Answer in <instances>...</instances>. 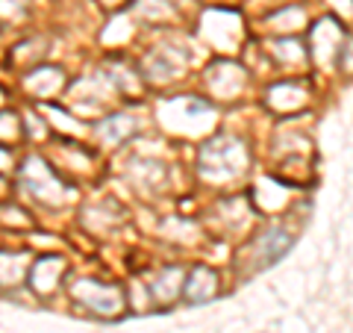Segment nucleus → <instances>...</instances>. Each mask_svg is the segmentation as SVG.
Returning <instances> with one entry per match:
<instances>
[{"mask_svg":"<svg viewBox=\"0 0 353 333\" xmlns=\"http://www.w3.org/2000/svg\"><path fill=\"white\" fill-rule=\"evenodd\" d=\"M250 169V145L239 136H212L197 151V174L212 186H227Z\"/></svg>","mask_w":353,"mask_h":333,"instance_id":"f257e3e1","label":"nucleus"},{"mask_svg":"<svg viewBox=\"0 0 353 333\" xmlns=\"http://www.w3.org/2000/svg\"><path fill=\"white\" fill-rule=\"evenodd\" d=\"M15 171H18V186L24 189L36 204H41V207H62L65 204V198H68V183L62 180L59 169H53L44 157L30 153V157L21 160V165Z\"/></svg>","mask_w":353,"mask_h":333,"instance_id":"f03ea898","label":"nucleus"},{"mask_svg":"<svg viewBox=\"0 0 353 333\" xmlns=\"http://www.w3.org/2000/svg\"><path fill=\"white\" fill-rule=\"evenodd\" d=\"M71 298L77 307H83L88 316L94 318H109L115 321L127 313V292L118 283L94 280V277H80L77 283H71Z\"/></svg>","mask_w":353,"mask_h":333,"instance_id":"7ed1b4c3","label":"nucleus"},{"mask_svg":"<svg viewBox=\"0 0 353 333\" xmlns=\"http://www.w3.org/2000/svg\"><path fill=\"white\" fill-rule=\"evenodd\" d=\"M294 242H297V233L289 225L265 227L262 233H256V236L245 245V251H241V257H239V269L248 272V274H256L262 269H268V265L280 263L285 254L292 251Z\"/></svg>","mask_w":353,"mask_h":333,"instance_id":"20e7f679","label":"nucleus"},{"mask_svg":"<svg viewBox=\"0 0 353 333\" xmlns=\"http://www.w3.org/2000/svg\"><path fill=\"white\" fill-rule=\"evenodd\" d=\"M197 36H201L212 50H221V53L239 50V44L245 41V24H241V15L233 12V9L212 6L203 12Z\"/></svg>","mask_w":353,"mask_h":333,"instance_id":"39448f33","label":"nucleus"},{"mask_svg":"<svg viewBox=\"0 0 353 333\" xmlns=\"http://www.w3.org/2000/svg\"><path fill=\"white\" fill-rule=\"evenodd\" d=\"M347 39V27L345 21H339L336 15H324L309 27V59L324 71H336V59L339 50Z\"/></svg>","mask_w":353,"mask_h":333,"instance_id":"423d86ee","label":"nucleus"},{"mask_svg":"<svg viewBox=\"0 0 353 333\" xmlns=\"http://www.w3.org/2000/svg\"><path fill=\"white\" fill-rule=\"evenodd\" d=\"M248 68L239 65L236 59H218L206 68V77H203V86H206V95L215 97V101H239L241 92L248 86Z\"/></svg>","mask_w":353,"mask_h":333,"instance_id":"0eeeda50","label":"nucleus"},{"mask_svg":"<svg viewBox=\"0 0 353 333\" xmlns=\"http://www.w3.org/2000/svg\"><path fill=\"white\" fill-rule=\"evenodd\" d=\"M65 277H68V260L59 257L57 251H53V254H41V257H36L30 263L27 286L39 298H50V295H57L62 289Z\"/></svg>","mask_w":353,"mask_h":333,"instance_id":"6e6552de","label":"nucleus"},{"mask_svg":"<svg viewBox=\"0 0 353 333\" xmlns=\"http://www.w3.org/2000/svg\"><path fill=\"white\" fill-rule=\"evenodd\" d=\"M21 86L32 101L48 104L53 97H59L65 88H68V71L59 68V65H32L30 71L21 74Z\"/></svg>","mask_w":353,"mask_h":333,"instance_id":"1a4fd4ad","label":"nucleus"},{"mask_svg":"<svg viewBox=\"0 0 353 333\" xmlns=\"http://www.w3.org/2000/svg\"><path fill=\"white\" fill-rule=\"evenodd\" d=\"M185 68V53L183 50H174L171 44H159V48H153L145 62H141V77H145V83H171L176 77L183 74Z\"/></svg>","mask_w":353,"mask_h":333,"instance_id":"9d476101","label":"nucleus"},{"mask_svg":"<svg viewBox=\"0 0 353 333\" xmlns=\"http://www.w3.org/2000/svg\"><path fill=\"white\" fill-rule=\"evenodd\" d=\"M309 104V88L301 80H280L265 88V106L274 115H294L306 109Z\"/></svg>","mask_w":353,"mask_h":333,"instance_id":"9b49d317","label":"nucleus"},{"mask_svg":"<svg viewBox=\"0 0 353 333\" xmlns=\"http://www.w3.org/2000/svg\"><path fill=\"white\" fill-rule=\"evenodd\" d=\"M221 292V277L218 272L212 269V265H206V263H197L192 265L189 272H185V286H183V301L185 304H209V301H215Z\"/></svg>","mask_w":353,"mask_h":333,"instance_id":"f8f14e48","label":"nucleus"},{"mask_svg":"<svg viewBox=\"0 0 353 333\" xmlns=\"http://www.w3.org/2000/svg\"><path fill=\"white\" fill-rule=\"evenodd\" d=\"M148 286V295H150V304H159V307H168L174 304L176 298H183V286H185V269L180 263H171V265H162V269L150 277Z\"/></svg>","mask_w":353,"mask_h":333,"instance_id":"ddd939ff","label":"nucleus"},{"mask_svg":"<svg viewBox=\"0 0 353 333\" xmlns=\"http://www.w3.org/2000/svg\"><path fill=\"white\" fill-rule=\"evenodd\" d=\"M94 136L97 142H103V145H121V142H127L132 133L139 130V118L136 115H127V113H112V115H103V118H97L94 124Z\"/></svg>","mask_w":353,"mask_h":333,"instance_id":"4468645a","label":"nucleus"},{"mask_svg":"<svg viewBox=\"0 0 353 333\" xmlns=\"http://www.w3.org/2000/svg\"><path fill=\"white\" fill-rule=\"evenodd\" d=\"M268 57L283 68H306L309 50L297 36H277L268 44Z\"/></svg>","mask_w":353,"mask_h":333,"instance_id":"2eb2a0df","label":"nucleus"},{"mask_svg":"<svg viewBox=\"0 0 353 333\" xmlns=\"http://www.w3.org/2000/svg\"><path fill=\"white\" fill-rule=\"evenodd\" d=\"M306 24H309V18H306V9L301 3L297 6L289 3V6H283L277 12L268 15V30L277 32V36H301L306 30Z\"/></svg>","mask_w":353,"mask_h":333,"instance_id":"dca6fc26","label":"nucleus"},{"mask_svg":"<svg viewBox=\"0 0 353 333\" xmlns=\"http://www.w3.org/2000/svg\"><path fill=\"white\" fill-rule=\"evenodd\" d=\"M27 254L21 251H0V289H15L27 283Z\"/></svg>","mask_w":353,"mask_h":333,"instance_id":"f3484780","label":"nucleus"},{"mask_svg":"<svg viewBox=\"0 0 353 333\" xmlns=\"http://www.w3.org/2000/svg\"><path fill=\"white\" fill-rule=\"evenodd\" d=\"M44 57V48H41V39H27L12 48V53H9V59H12L15 68L21 71H30L32 65H39V59Z\"/></svg>","mask_w":353,"mask_h":333,"instance_id":"a211bd4d","label":"nucleus"},{"mask_svg":"<svg viewBox=\"0 0 353 333\" xmlns=\"http://www.w3.org/2000/svg\"><path fill=\"white\" fill-rule=\"evenodd\" d=\"M24 142V121L12 109H0V145L15 148Z\"/></svg>","mask_w":353,"mask_h":333,"instance_id":"6ab92c4d","label":"nucleus"},{"mask_svg":"<svg viewBox=\"0 0 353 333\" xmlns=\"http://www.w3.org/2000/svg\"><path fill=\"white\" fill-rule=\"evenodd\" d=\"M21 121H24V142H44L50 139V121L44 118L41 113H36V109H24L21 113Z\"/></svg>","mask_w":353,"mask_h":333,"instance_id":"aec40b11","label":"nucleus"},{"mask_svg":"<svg viewBox=\"0 0 353 333\" xmlns=\"http://www.w3.org/2000/svg\"><path fill=\"white\" fill-rule=\"evenodd\" d=\"M136 12L141 21H153V24H162V21L174 18V3L171 0H139L136 3Z\"/></svg>","mask_w":353,"mask_h":333,"instance_id":"412c9836","label":"nucleus"},{"mask_svg":"<svg viewBox=\"0 0 353 333\" xmlns=\"http://www.w3.org/2000/svg\"><path fill=\"white\" fill-rule=\"evenodd\" d=\"M30 18V0H0V27H21Z\"/></svg>","mask_w":353,"mask_h":333,"instance_id":"4be33fe9","label":"nucleus"},{"mask_svg":"<svg viewBox=\"0 0 353 333\" xmlns=\"http://www.w3.org/2000/svg\"><path fill=\"white\" fill-rule=\"evenodd\" d=\"M0 225L15 227V230H27V227H32V216L18 204H3L0 207Z\"/></svg>","mask_w":353,"mask_h":333,"instance_id":"5701e85b","label":"nucleus"},{"mask_svg":"<svg viewBox=\"0 0 353 333\" xmlns=\"http://www.w3.org/2000/svg\"><path fill=\"white\" fill-rule=\"evenodd\" d=\"M336 71L345 74V77H353V36L350 32H347V39H345V44H341V50H339Z\"/></svg>","mask_w":353,"mask_h":333,"instance_id":"b1692460","label":"nucleus"},{"mask_svg":"<svg viewBox=\"0 0 353 333\" xmlns=\"http://www.w3.org/2000/svg\"><path fill=\"white\" fill-rule=\"evenodd\" d=\"M327 6H333V15L339 21H350L353 18V0H327Z\"/></svg>","mask_w":353,"mask_h":333,"instance_id":"393cba45","label":"nucleus"},{"mask_svg":"<svg viewBox=\"0 0 353 333\" xmlns=\"http://www.w3.org/2000/svg\"><path fill=\"white\" fill-rule=\"evenodd\" d=\"M18 165H15V148H6V145H0V171H15Z\"/></svg>","mask_w":353,"mask_h":333,"instance_id":"a878e982","label":"nucleus"},{"mask_svg":"<svg viewBox=\"0 0 353 333\" xmlns=\"http://www.w3.org/2000/svg\"><path fill=\"white\" fill-rule=\"evenodd\" d=\"M130 3V0H97V6H103L106 12H121Z\"/></svg>","mask_w":353,"mask_h":333,"instance_id":"bb28decb","label":"nucleus"},{"mask_svg":"<svg viewBox=\"0 0 353 333\" xmlns=\"http://www.w3.org/2000/svg\"><path fill=\"white\" fill-rule=\"evenodd\" d=\"M6 195H9V180H6V174L0 171V201H3Z\"/></svg>","mask_w":353,"mask_h":333,"instance_id":"cd10ccee","label":"nucleus"},{"mask_svg":"<svg viewBox=\"0 0 353 333\" xmlns=\"http://www.w3.org/2000/svg\"><path fill=\"white\" fill-rule=\"evenodd\" d=\"M0 109H6V88L0 86Z\"/></svg>","mask_w":353,"mask_h":333,"instance_id":"c85d7f7f","label":"nucleus"}]
</instances>
